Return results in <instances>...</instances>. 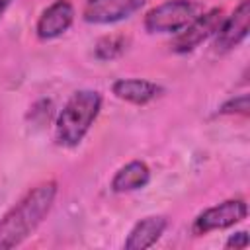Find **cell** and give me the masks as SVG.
Segmentation results:
<instances>
[{"label": "cell", "instance_id": "obj_1", "mask_svg": "<svg viewBox=\"0 0 250 250\" xmlns=\"http://www.w3.org/2000/svg\"><path fill=\"white\" fill-rule=\"evenodd\" d=\"M57 197V182L49 180L29 189L0 219V250L21 244L49 215Z\"/></svg>", "mask_w": 250, "mask_h": 250}, {"label": "cell", "instance_id": "obj_2", "mask_svg": "<svg viewBox=\"0 0 250 250\" xmlns=\"http://www.w3.org/2000/svg\"><path fill=\"white\" fill-rule=\"evenodd\" d=\"M102 109V96L96 90L74 92L61 109L55 123V139L61 146H76L86 137Z\"/></svg>", "mask_w": 250, "mask_h": 250}, {"label": "cell", "instance_id": "obj_3", "mask_svg": "<svg viewBox=\"0 0 250 250\" xmlns=\"http://www.w3.org/2000/svg\"><path fill=\"white\" fill-rule=\"evenodd\" d=\"M203 12L195 0H166L145 16V29L148 33H178Z\"/></svg>", "mask_w": 250, "mask_h": 250}, {"label": "cell", "instance_id": "obj_4", "mask_svg": "<svg viewBox=\"0 0 250 250\" xmlns=\"http://www.w3.org/2000/svg\"><path fill=\"white\" fill-rule=\"evenodd\" d=\"M248 215V205L244 199L236 197V199H227L219 205L207 207L205 211H201L191 225V232L201 236L207 234L211 230H221V229H229L236 223H240L242 219H246Z\"/></svg>", "mask_w": 250, "mask_h": 250}, {"label": "cell", "instance_id": "obj_5", "mask_svg": "<svg viewBox=\"0 0 250 250\" xmlns=\"http://www.w3.org/2000/svg\"><path fill=\"white\" fill-rule=\"evenodd\" d=\"M223 10L221 8H213L209 12H201L193 21H189L184 29H180L176 33V37L172 39L170 47L174 53H189L193 49H197L203 41H207L211 35L217 33L221 21H223Z\"/></svg>", "mask_w": 250, "mask_h": 250}, {"label": "cell", "instance_id": "obj_6", "mask_svg": "<svg viewBox=\"0 0 250 250\" xmlns=\"http://www.w3.org/2000/svg\"><path fill=\"white\" fill-rule=\"evenodd\" d=\"M145 4L146 0H86L82 18L84 21L96 25L117 23L121 20L131 18Z\"/></svg>", "mask_w": 250, "mask_h": 250}, {"label": "cell", "instance_id": "obj_7", "mask_svg": "<svg viewBox=\"0 0 250 250\" xmlns=\"http://www.w3.org/2000/svg\"><path fill=\"white\" fill-rule=\"evenodd\" d=\"M248 23H250V0H242L229 18H223L215 33L217 35L215 47L223 53L238 47L248 35Z\"/></svg>", "mask_w": 250, "mask_h": 250}, {"label": "cell", "instance_id": "obj_8", "mask_svg": "<svg viewBox=\"0 0 250 250\" xmlns=\"http://www.w3.org/2000/svg\"><path fill=\"white\" fill-rule=\"evenodd\" d=\"M72 21H74V6L70 4V0H55L39 16L35 33L41 41H51L61 37L72 25Z\"/></svg>", "mask_w": 250, "mask_h": 250}, {"label": "cell", "instance_id": "obj_9", "mask_svg": "<svg viewBox=\"0 0 250 250\" xmlns=\"http://www.w3.org/2000/svg\"><path fill=\"white\" fill-rule=\"evenodd\" d=\"M111 92L115 98L127 102V104H135V105H145L148 102H152L162 88L150 80H143V78H119L111 84Z\"/></svg>", "mask_w": 250, "mask_h": 250}, {"label": "cell", "instance_id": "obj_10", "mask_svg": "<svg viewBox=\"0 0 250 250\" xmlns=\"http://www.w3.org/2000/svg\"><path fill=\"white\" fill-rule=\"evenodd\" d=\"M166 230L164 217H145L141 219L125 238V250H146L162 236Z\"/></svg>", "mask_w": 250, "mask_h": 250}, {"label": "cell", "instance_id": "obj_11", "mask_svg": "<svg viewBox=\"0 0 250 250\" xmlns=\"http://www.w3.org/2000/svg\"><path fill=\"white\" fill-rule=\"evenodd\" d=\"M148 180H150L148 166L141 160H131L115 172V176L111 178V189L115 193L135 191V189L145 188L148 184Z\"/></svg>", "mask_w": 250, "mask_h": 250}, {"label": "cell", "instance_id": "obj_12", "mask_svg": "<svg viewBox=\"0 0 250 250\" xmlns=\"http://www.w3.org/2000/svg\"><path fill=\"white\" fill-rule=\"evenodd\" d=\"M127 49V37L125 35H105L96 43L94 55L100 61H111L123 55Z\"/></svg>", "mask_w": 250, "mask_h": 250}, {"label": "cell", "instance_id": "obj_13", "mask_svg": "<svg viewBox=\"0 0 250 250\" xmlns=\"http://www.w3.org/2000/svg\"><path fill=\"white\" fill-rule=\"evenodd\" d=\"M248 109H250V98L248 94H240V96H234L230 100H227L221 107H219V113L221 115H248Z\"/></svg>", "mask_w": 250, "mask_h": 250}, {"label": "cell", "instance_id": "obj_14", "mask_svg": "<svg viewBox=\"0 0 250 250\" xmlns=\"http://www.w3.org/2000/svg\"><path fill=\"white\" fill-rule=\"evenodd\" d=\"M248 232L246 230H238V232H234V234H230L229 236V240L225 242V246L227 248H246L248 246Z\"/></svg>", "mask_w": 250, "mask_h": 250}, {"label": "cell", "instance_id": "obj_15", "mask_svg": "<svg viewBox=\"0 0 250 250\" xmlns=\"http://www.w3.org/2000/svg\"><path fill=\"white\" fill-rule=\"evenodd\" d=\"M10 2H12V0H0V16H2V14H4V10L10 6Z\"/></svg>", "mask_w": 250, "mask_h": 250}]
</instances>
